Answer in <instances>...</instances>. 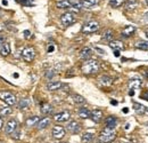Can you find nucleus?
<instances>
[{
	"label": "nucleus",
	"instance_id": "36",
	"mask_svg": "<svg viewBox=\"0 0 148 143\" xmlns=\"http://www.w3.org/2000/svg\"><path fill=\"white\" fill-rule=\"evenodd\" d=\"M12 136H13V139H15V140H19V139L22 137V133H21L19 131H17V129H16V131H15V132L12 134Z\"/></svg>",
	"mask_w": 148,
	"mask_h": 143
},
{
	"label": "nucleus",
	"instance_id": "42",
	"mask_svg": "<svg viewBox=\"0 0 148 143\" xmlns=\"http://www.w3.org/2000/svg\"><path fill=\"white\" fill-rule=\"evenodd\" d=\"M2 126H3V119H2V117L0 116V129L2 128Z\"/></svg>",
	"mask_w": 148,
	"mask_h": 143
},
{
	"label": "nucleus",
	"instance_id": "33",
	"mask_svg": "<svg viewBox=\"0 0 148 143\" xmlns=\"http://www.w3.org/2000/svg\"><path fill=\"white\" fill-rule=\"evenodd\" d=\"M133 109H134L138 113H144L145 110H146L143 104H140V103H138V102H133Z\"/></svg>",
	"mask_w": 148,
	"mask_h": 143
},
{
	"label": "nucleus",
	"instance_id": "15",
	"mask_svg": "<svg viewBox=\"0 0 148 143\" xmlns=\"http://www.w3.org/2000/svg\"><path fill=\"white\" fill-rule=\"evenodd\" d=\"M105 125L107 128H111V129H115V127L117 125V120L115 117L113 116H108L106 119H105Z\"/></svg>",
	"mask_w": 148,
	"mask_h": 143
},
{
	"label": "nucleus",
	"instance_id": "35",
	"mask_svg": "<svg viewBox=\"0 0 148 143\" xmlns=\"http://www.w3.org/2000/svg\"><path fill=\"white\" fill-rule=\"evenodd\" d=\"M45 76H46V78H47V79H51V78H54V77L56 76V71H54L53 69H49V70H47V71H46Z\"/></svg>",
	"mask_w": 148,
	"mask_h": 143
},
{
	"label": "nucleus",
	"instance_id": "52",
	"mask_svg": "<svg viewBox=\"0 0 148 143\" xmlns=\"http://www.w3.org/2000/svg\"><path fill=\"white\" fill-rule=\"evenodd\" d=\"M146 37H147V38H148V29H147V30H146Z\"/></svg>",
	"mask_w": 148,
	"mask_h": 143
},
{
	"label": "nucleus",
	"instance_id": "8",
	"mask_svg": "<svg viewBox=\"0 0 148 143\" xmlns=\"http://www.w3.org/2000/svg\"><path fill=\"white\" fill-rule=\"evenodd\" d=\"M51 134H53V137H54L55 140H62V139L65 136V134H66V133H65L64 127L57 125V126H54Z\"/></svg>",
	"mask_w": 148,
	"mask_h": 143
},
{
	"label": "nucleus",
	"instance_id": "12",
	"mask_svg": "<svg viewBox=\"0 0 148 143\" xmlns=\"http://www.w3.org/2000/svg\"><path fill=\"white\" fill-rule=\"evenodd\" d=\"M134 32H136V28H134L133 25H127V26L122 30L121 36L123 37V38H130L131 36L134 35Z\"/></svg>",
	"mask_w": 148,
	"mask_h": 143
},
{
	"label": "nucleus",
	"instance_id": "16",
	"mask_svg": "<svg viewBox=\"0 0 148 143\" xmlns=\"http://www.w3.org/2000/svg\"><path fill=\"white\" fill-rule=\"evenodd\" d=\"M10 52H12L10 51V45L8 42H3L2 45H0V55L1 56L6 57L10 54Z\"/></svg>",
	"mask_w": 148,
	"mask_h": 143
},
{
	"label": "nucleus",
	"instance_id": "14",
	"mask_svg": "<svg viewBox=\"0 0 148 143\" xmlns=\"http://www.w3.org/2000/svg\"><path fill=\"white\" fill-rule=\"evenodd\" d=\"M91 55H92V49H91L90 47H84V48H82V51L80 52V57H81L82 60H84V61L90 60Z\"/></svg>",
	"mask_w": 148,
	"mask_h": 143
},
{
	"label": "nucleus",
	"instance_id": "37",
	"mask_svg": "<svg viewBox=\"0 0 148 143\" xmlns=\"http://www.w3.org/2000/svg\"><path fill=\"white\" fill-rule=\"evenodd\" d=\"M141 99H144V100H146L148 101V90H145V92H143L141 93Z\"/></svg>",
	"mask_w": 148,
	"mask_h": 143
},
{
	"label": "nucleus",
	"instance_id": "43",
	"mask_svg": "<svg viewBox=\"0 0 148 143\" xmlns=\"http://www.w3.org/2000/svg\"><path fill=\"white\" fill-rule=\"evenodd\" d=\"M114 55H115L116 57H119V56H120V51H114Z\"/></svg>",
	"mask_w": 148,
	"mask_h": 143
},
{
	"label": "nucleus",
	"instance_id": "55",
	"mask_svg": "<svg viewBox=\"0 0 148 143\" xmlns=\"http://www.w3.org/2000/svg\"><path fill=\"white\" fill-rule=\"evenodd\" d=\"M124 143H130V142H124Z\"/></svg>",
	"mask_w": 148,
	"mask_h": 143
},
{
	"label": "nucleus",
	"instance_id": "31",
	"mask_svg": "<svg viewBox=\"0 0 148 143\" xmlns=\"http://www.w3.org/2000/svg\"><path fill=\"white\" fill-rule=\"evenodd\" d=\"M12 112H13V109L10 107H3L0 109V116L3 118V117H7V116H9V115H12Z\"/></svg>",
	"mask_w": 148,
	"mask_h": 143
},
{
	"label": "nucleus",
	"instance_id": "29",
	"mask_svg": "<svg viewBox=\"0 0 148 143\" xmlns=\"http://www.w3.org/2000/svg\"><path fill=\"white\" fill-rule=\"evenodd\" d=\"M98 2L99 0H81L82 7H86V8H92Z\"/></svg>",
	"mask_w": 148,
	"mask_h": 143
},
{
	"label": "nucleus",
	"instance_id": "18",
	"mask_svg": "<svg viewBox=\"0 0 148 143\" xmlns=\"http://www.w3.org/2000/svg\"><path fill=\"white\" fill-rule=\"evenodd\" d=\"M30 106H31V100L29 97H23V99H21V101L18 102L19 110H26V109H29Z\"/></svg>",
	"mask_w": 148,
	"mask_h": 143
},
{
	"label": "nucleus",
	"instance_id": "7",
	"mask_svg": "<svg viewBox=\"0 0 148 143\" xmlns=\"http://www.w3.org/2000/svg\"><path fill=\"white\" fill-rule=\"evenodd\" d=\"M60 22L64 26H69L75 22V16L73 13H65L60 16Z\"/></svg>",
	"mask_w": 148,
	"mask_h": 143
},
{
	"label": "nucleus",
	"instance_id": "30",
	"mask_svg": "<svg viewBox=\"0 0 148 143\" xmlns=\"http://www.w3.org/2000/svg\"><path fill=\"white\" fill-rule=\"evenodd\" d=\"M134 47L138 49H143V51H148V41L146 40H139L134 44Z\"/></svg>",
	"mask_w": 148,
	"mask_h": 143
},
{
	"label": "nucleus",
	"instance_id": "54",
	"mask_svg": "<svg viewBox=\"0 0 148 143\" xmlns=\"http://www.w3.org/2000/svg\"><path fill=\"white\" fill-rule=\"evenodd\" d=\"M58 143H65V142H58Z\"/></svg>",
	"mask_w": 148,
	"mask_h": 143
},
{
	"label": "nucleus",
	"instance_id": "5",
	"mask_svg": "<svg viewBox=\"0 0 148 143\" xmlns=\"http://www.w3.org/2000/svg\"><path fill=\"white\" fill-rule=\"evenodd\" d=\"M22 57L26 62L33 61L34 57H36V51H34V48H32V47H25L22 51Z\"/></svg>",
	"mask_w": 148,
	"mask_h": 143
},
{
	"label": "nucleus",
	"instance_id": "41",
	"mask_svg": "<svg viewBox=\"0 0 148 143\" xmlns=\"http://www.w3.org/2000/svg\"><path fill=\"white\" fill-rule=\"evenodd\" d=\"M54 51H55V47H54V46H53V45H51V46H49V47H48V53H53V52H54Z\"/></svg>",
	"mask_w": 148,
	"mask_h": 143
},
{
	"label": "nucleus",
	"instance_id": "24",
	"mask_svg": "<svg viewBox=\"0 0 148 143\" xmlns=\"http://www.w3.org/2000/svg\"><path fill=\"white\" fill-rule=\"evenodd\" d=\"M91 116V111H89L87 108L82 107L79 109V117L82 118V119H87V118H90Z\"/></svg>",
	"mask_w": 148,
	"mask_h": 143
},
{
	"label": "nucleus",
	"instance_id": "27",
	"mask_svg": "<svg viewBox=\"0 0 148 143\" xmlns=\"http://www.w3.org/2000/svg\"><path fill=\"white\" fill-rule=\"evenodd\" d=\"M93 140V134L92 133H83L82 136H81V142L82 143H91Z\"/></svg>",
	"mask_w": 148,
	"mask_h": 143
},
{
	"label": "nucleus",
	"instance_id": "22",
	"mask_svg": "<svg viewBox=\"0 0 148 143\" xmlns=\"http://www.w3.org/2000/svg\"><path fill=\"white\" fill-rule=\"evenodd\" d=\"M99 84L103 85V86H111L112 84H113V78L110 77V76L104 74V76H101L99 78Z\"/></svg>",
	"mask_w": 148,
	"mask_h": 143
},
{
	"label": "nucleus",
	"instance_id": "46",
	"mask_svg": "<svg viewBox=\"0 0 148 143\" xmlns=\"http://www.w3.org/2000/svg\"><path fill=\"white\" fill-rule=\"evenodd\" d=\"M122 111H123L124 113H128V112H129V109H128V108H124V109H123Z\"/></svg>",
	"mask_w": 148,
	"mask_h": 143
},
{
	"label": "nucleus",
	"instance_id": "10",
	"mask_svg": "<svg viewBox=\"0 0 148 143\" xmlns=\"http://www.w3.org/2000/svg\"><path fill=\"white\" fill-rule=\"evenodd\" d=\"M66 129H67L70 133H72V134H76V133H79V132L81 131V126H80V124H79L77 121L72 120V121H70V123L67 124Z\"/></svg>",
	"mask_w": 148,
	"mask_h": 143
},
{
	"label": "nucleus",
	"instance_id": "32",
	"mask_svg": "<svg viewBox=\"0 0 148 143\" xmlns=\"http://www.w3.org/2000/svg\"><path fill=\"white\" fill-rule=\"evenodd\" d=\"M73 101L76 103V104H83V103H86V99H84L83 96L79 95V94H74Z\"/></svg>",
	"mask_w": 148,
	"mask_h": 143
},
{
	"label": "nucleus",
	"instance_id": "48",
	"mask_svg": "<svg viewBox=\"0 0 148 143\" xmlns=\"http://www.w3.org/2000/svg\"><path fill=\"white\" fill-rule=\"evenodd\" d=\"M144 18H145V21L148 23V13H146V15H145V17H144Z\"/></svg>",
	"mask_w": 148,
	"mask_h": 143
},
{
	"label": "nucleus",
	"instance_id": "26",
	"mask_svg": "<svg viewBox=\"0 0 148 143\" xmlns=\"http://www.w3.org/2000/svg\"><path fill=\"white\" fill-rule=\"evenodd\" d=\"M40 110H41V112L43 115H51L53 111H54V108H53V106H50L48 103H43L40 108Z\"/></svg>",
	"mask_w": 148,
	"mask_h": 143
},
{
	"label": "nucleus",
	"instance_id": "23",
	"mask_svg": "<svg viewBox=\"0 0 148 143\" xmlns=\"http://www.w3.org/2000/svg\"><path fill=\"white\" fill-rule=\"evenodd\" d=\"M73 5V2H71L70 0H60V1H57L56 6L57 8H60V9H67V8H71Z\"/></svg>",
	"mask_w": 148,
	"mask_h": 143
},
{
	"label": "nucleus",
	"instance_id": "17",
	"mask_svg": "<svg viewBox=\"0 0 148 143\" xmlns=\"http://www.w3.org/2000/svg\"><path fill=\"white\" fill-rule=\"evenodd\" d=\"M62 87H63V84L60 81H50L47 84V90H50V92L60 90Z\"/></svg>",
	"mask_w": 148,
	"mask_h": 143
},
{
	"label": "nucleus",
	"instance_id": "11",
	"mask_svg": "<svg viewBox=\"0 0 148 143\" xmlns=\"http://www.w3.org/2000/svg\"><path fill=\"white\" fill-rule=\"evenodd\" d=\"M103 117H104V113H103V111L101 110H99V109H95L91 111V116H90V118L92 119V121L95 123H100L101 121V119H103Z\"/></svg>",
	"mask_w": 148,
	"mask_h": 143
},
{
	"label": "nucleus",
	"instance_id": "53",
	"mask_svg": "<svg viewBox=\"0 0 148 143\" xmlns=\"http://www.w3.org/2000/svg\"><path fill=\"white\" fill-rule=\"evenodd\" d=\"M146 2H147V5H148V0H146Z\"/></svg>",
	"mask_w": 148,
	"mask_h": 143
},
{
	"label": "nucleus",
	"instance_id": "34",
	"mask_svg": "<svg viewBox=\"0 0 148 143\" xmlns=\"http://www.w3.org/2000/svg\"><path fill=\"white\" fill-rule=\"evenodd\" d=\"M124 1L125 0H110V5H111V7H113V8H117V7L122 6L124 3Z\"/></svg>",
	"mask_w": 148,
	"mask_h": 143
},
{
	"label": "nucleus",
	"instance_id": "4",
	"mask_svg": "<svg viewBox=\"0 0 148 143\" xmlns=\"http://www.w3.org/2000/svg\"><path fill=\"white\" fill-rule=\"evenodd\" d=\"M99 29V23L96 21H89L87 23H84V25L82 26V33L84 35H89V33H93L96 31H98Z\"/></svg>",
	"mask_w": 148,
	"mask_h": 143
},
{
	"label": "nucleus",
	"instance_id": "56",
	"mask_svg": "<svg viewBox=\"0 0 148 143\" xmlns=\"http://www.w3.org/2000/svg\"><path fill=\"white\" fill-rule=\"evenodd\" d=\"M147 111H148V109H147Z\"/></svg>",
	"mask_w": 148,
	"mask_h": 143
},
{
	"label": "nucleus",
	"instance_id": "49",
	"mask_svg": "<svg viewBox=\"0 0 148 143\" xmlns=\"http://www.w3.org/2000/svg\"><path fill=\"white\" fill-rule=\"evenodd\" d=\"M111 143H123V142H122V141H119V140H116V141L114 140V141H113V142H111Z\"/></svg>",
	"mask_w": 148,
	"mask_h": 143
},
{
	"label": "nucleus",
	"instance_id": "45",
	"mask_svg": "<svg viewBox=\"0 0 148 143\" xmlns=\"http://www.w3.org/2000/svg\"><path fill=\"white\" fill-rule=\"evenodd\" d=\"M111 104H112V106H116V104H117V101H114V100H112Z\"/></svg>",
	"mask_w": 148,
	"mask_h": 143
},
{
	"label": "nucleus",
	"instance_id": "9",
	"mask_svg": "<svg viewBox=\"0 0 148 143\" xmlns=\"http://www.w3.org/2000/svg\"><path fill=\"white\" fill-rule=\"evenodd\" d=\"M17 126H18V124H17V121L15 119L8 120V123L5 126V133L6 134H13L17 129Z\"/></svg>",
	"mask_w": 148,
	"mask_h": 143
},
{
	"label": "nucleus",
	"instance_id": "25",
	"mask_svg": "<svg viewBox=\"0 0 148 143\" xmlns=\"http://www.w3.org/2000/svg\"><path fill=\"white\" fill-rule=\"evenodd\" d=\"M101 37H103L104 40L111 42V41H113V38H114V31L111 30V29H107V30H105V31L103 32V36Z\"/></svg>",
	"mask_w": 148,
	"mask_h": 143
},
{
	"label": "nucleus",
	"instance_id": "19",
	"mask_svg": "<svg viewBox=\"0 0 148 143\" xmlns=\"http://www.w3.org/2000/svg\"><path fill=\"white\" fill-rule=\"evenodd\" d=\"M40 117L39 116H31V117H29L27 119H26V121H25V124L27 127H32V126H37L38 123L40 121Z\"/></svg>",
	"mask_w": 148,
	"mask_h": 143
},
{
	"label": "nucleus",
	"instance_id": "28",
	"mask_svg": "<svg viewBox=\"0 0 148 143\" xmlns=\"http://www.w3.org/2000/svg\"><path fill=\"white\" fill-rule=\"evenodd\" d=\"M137 6H138V1L137 0H127L125 5H124L127 10H133V9L137 8Z\"/></svg>",
	"mask_w": 148,
	"mask_h": 143
},
{
	"label": "nucleus",
	"instance_id": "20",
	"mask_svg": "<svg viewBox=\"0 0 148 143\" xmlns=\"http://www.w3.org/2000/svg\"><path fill=\"white\" fill-rule=\"evenodd\" d=\"M50 118H48V117H45V118H41L40 119V121L38 123L37 125V128L38 129H45V128H47L48 126L50 125Z\"/></svg>",
	"mask_w": 148,
	"mask_h": 143
},
{
	"label": "nucleus",
	"instance_id": "21",
	"mask_svg": "<svg viewBox=\"0 0 148 143\" xmlns=\"http://www.w3.org/2000/svg\"><path fill=\"white\" fill-rule=\"evenodd\" d=\"M110 47L113 48L114 51H122V49H124V45H123V42L122 41H120V40H113L110 42Z\"/></svg>",
	"mask_w": 148,
	"mask_h": 143
},
{
	"label": "nucleus",
	"instance_id": "44",
	"mask_svg": "<svg viewBox=\"0 0 148 143\" xmlns=\"http://www.w3.org/2000/svg\"><path fill=\"white\" fill-rule=\"evenodd\" d=\"M3 29H5V25L0 23V32H2V31H3Z\"/></svg>",
	"mask_w": 148,
	"mask_h": 143
},
{
	"label": "nucleus",
	"instance_id": "38",
	"mask_svg": "<svg viewBox=\"0 0 148 143\" xmlns=\"http://www.w3.org/2000/svg\"><path fill=\"white\" fill-rule=\"evenodd\" d=\"M18 1L22 5H24V6H31V2L29 0H18Z\"/></svg>",
	"mask_w": 148,
	"mask_h": 143
},
{
	"label": "nucleus",
	"instance_id": "2",
	"mask_svg": "<svg viewBox=\"0 0 148 143\" xmlns=\"http://www.w3.org/2000/svg\"><path fill=\"white\" fill-rule=\"evenodd\" d=\"M115 137H116L115 131L105 127V129H103L101 133L99 134L98 140H99V142H101V143H111L115 140Z\"/></svg>",
	"mask_w": 148,
	"mask_h": 143
},
{
	"label": "nucleus",
	"instance_id": "1",
	"mask_svg": "<svg viewBox=\"0 0 148 143\" xmlns=\"http://www.w3.org/2000/svg\"><path fill=\"white\" fill-rule=\"evenodd\" d=\"M81 70L84 74H93L99 71V63L96 60H87L81 67Z\"/></svg>",
	"mask_w": 148,
	"mask_h": 143
},
{
	"label": "nucleus",
	"instance_id": "13",
	"mask_svg": "<svg viewBox=\"0 0 148 143\" xmlns=\"http://www.w3.org/2000/svg\"><path fill=\"white\" fill-rule=\"evenodd\" d=\"M141 85H143V81H141L139 78H131L129 80V88L131 90L140 88Z\"/></svg>",
	"mask_w": 148,
	"mask_h": 143
},
{
	"label": "nucleus",
	"instance_id": "47",
	"mask_svg": "<svg viewBox=\"0 0 148 143\" xmlns=\"http://www.w3.org/2000/svg\"><path fill=\"white\" fill-rule=\"evenodd\" d=\"M129 95H130V96H133V95H134V90H130Z\"/></svg>",
	"mask_w": 148,
	"mask_h": 143
},
{
	"label": "nucleus",
	"instance_id": "40",
	"mask_svg": "<svg viewBox=\"0 0 148 143\" xmlns=\"http://www.w3.org/2000/svg\"><path fill=\"white\" fill-rule=\"evenodd\" d=\"M3 42H6V38H5L3 36H1V35H0V45H2Z\"/></svg>",
	"mask_w": 148,
	"mask_h": 143
},
{
	"label": "nucleus",
	"instance_id": "50",
	"mask_svg": "<svg viewBox=\"0 0 148 143\" xmlns=\"http://www.w3.org/2000/svg\"><path fill=\"white\" fill-rule=\"evenodd\" d=\"M2 3L3 5H7V0H2Z\"/></svg>",
	"mask_w": 148,
	"mask_h": 143
},
{
	"label": "nucleus",
	"instance_id": "39",
	"mask_svg": "<svg viewBox=\"0 0 148 143\" xmlns=\"http://www.w3.org/2000/svg\"><path fill=\"white\" fill-rule=\"evenodd\" d=\"M24 37H25L26 39H29V38L31 37V32H30L29 30H25V31H24Z\"/></svg>",
	"mask_w": 148,
	"mask_h": 143
},
{
	"label": "nucleus",
	"instance_id": "51",
	"mask_svg": "<svg viewBox=\"0 0 148 143\" xmlns=\"http://www.w3.org/2000/svg\"><path fill=\"white\" fill-rule=\"evenodd\" d=\"M14 77L15 78H18V73H14Z\"/></svg>",
	"mask_w": 148,
	"mask_h": 143
},
{
	"label": "nucleus",
	"instance_id": "6",
	"mask_svg": "<svg viewBox=\"0 0 148 143\" xmlns=\"http://www.w3.org/2000/svg\"><path fill=\"white\" fill-rule=\"evenodd\" d=\"M70 118H71V113L69 111H66V110L65 111H60V112L56 113L54 116V119L57 123H66V121L70 120Z\"/></svg>",
	"mask_w": 148,
	"mask_h": 143
},
{
	"label": "nucleus",
	"instance_id": "3",
	"mask_svg": "<svg viewBox=\"0 0 148 143\" xmlns=\"http://www.w3.org/2000/svg\"><path fill=\"white\" fill-rule=\"evenodd\" d=\"M0 100H2L9 107H13L16 104V96L14 94H12L10 92H7V90L0 92Z\"/></svg>",
	"mask_w": 148,
	"mask_h": 143
}]
</instances>
